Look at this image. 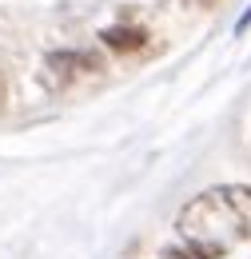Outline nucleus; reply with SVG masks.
Wrapping results in <instances>:
<instances>
[{"label":"nucleus","mask_w":251,"mask_h":259,"mask_svg":"<svg viewBox=\"0 0 251 259\" xmlns=\"http://www.w3.org/2000/svg\"><path fill=\"white\" fill-rule=\"evenodd\" d=\"M159 259H176V255H172V251H163V255H159Z\"/></svg>","instance_id":"obj_7"},{"label":"nucleus","mask_w":251,"mask_h":259,"mask_svg":"<svg viewBox=\"0 0 251 259\" xmlns=\"http://www.w3.org/2000/svg\"><path fill=\"white\" fill-rule=\"evenodd\" d=\"M180 247L176 259H220L223 251L251 239V188L247 184H220L184 203L176 215Z\"/></svg>","instance_id":"obj_1"},{"label":"nucleus","mask_w":251,"mask_h":259,"mask_svg":"<svg viewBox=\"0 0 251 259\" xmlns=\"http://www.w3.org/2000/svg\"><path fill=\"white\" fill-rule=\"evenodd\" d=\"M100 40H104L108 48H116V52H140V48L148 44V32L136 28V24H112V28L100 32Z\"/></svg>","instance_id":"obj_3"},{"label":"nucleus","mask_w":251,"mask_h":259,"mask_svg":"<svg viewBox=\"0 0 251 259\" xmlns=\"http://www.w3.org/2000/svg\"><path fill=\"white\" fill-rule=\"evenodd\" d=\"M92 72H100V56H92V52H48L44 68H40V80H44L48 92H64L72 80L92 76Z\"/></svg>","instance_id":"obj_2"},{"label":"nucleus","mask_w":251,"mask_h":259,"mask_svg":"<svg viewBox=\"0 0 251 259\" xmlns=\"http://www.w3.org/2000/svg\"><path fill=\"white\" fill-rule=\"evenodd\" d=\"M191 4H199V8H212V4H220V0H191Z\"/></svg>","instance_id":"obj_6"},{"label":"nucleus","mask_w":251,"mask_h":259,"mask_svg":"<svg viewBox=\"0 0 251 259\" xmlns=\"http://www.w3.org/2000/svg\"><path fill=\"white\" fill-rule=\"evenodd\" d=\"M247 24H251V8H247V12H243V16H239V24H235V32H243Z\"/></svg>","instance_id":"obj_5"},{"label":"nucleus","mask_w":251,"mask_h":259,"mask_svg":"<svg viewBox=\"0 0 251 259\" xmlns=\"http://www.w3.org/2000/svg\"><path fill=\"white\" fill-rule=\"evenodd\" d=\"M4 100H8V80H4V68H0V112H4Z\"/></svg>","instance_id":"obj_4"}]
</instances>
